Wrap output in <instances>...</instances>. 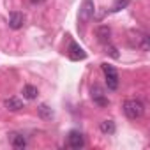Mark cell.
Returning <instances> with one entry per match:
<instances>
[{
  "label": "cell",
  "mask_w": 150,
  "mask_h": 150,
  "mask_svg": "<svg viewBox=\"0 0 150 150\" xmlns=\"http://www.w3.org/2000/svg\"><path fill=\"white\" fill-rule=\"evenodd\" d=\"M122 110H124V113H125L127 118L136 120V118H141V117H143V113H145V104H143L139 99H127V101H124Z\"/></svg>",
  "instance_id": "6da1fadb"
},
{
  "label": "cell",
  "mask_w": 150,
  "mask_h": 150,
  "mask_svg": "<svg viewBox=\"0 0 150 150\" xmlns=\"http://www.w3.org/2000/svg\"><path fill=\"white\" fill-rule=\"evenodd\" d=\"M103 71H104V76H106V85L110 90H117L118 88V72L113 65L110 64H101Z\"/></svg>",
  "instance_id": "7a4b0ae2"
},
{
  "label": "cell",
  "mask_w": 150,
  "mask_h": 150,
  "mask_svg": "<svg viewBox=\"0 0 150 150\" xmlns=\"http://www.w3.org/2000/svg\"><path fill=\"white\" fill-rule=\"evenodd\" d=\"M94 11H96V7H94V0H85L83 6H81V9H80V16H78L80 23H81V25L88 23V21L92 20V16H94Z\"/></svg>",
  "instance_id": "3957f363"
},
{
  "label": "cell",
  "mask_w": 150,
  "mask_h": 150,
  "mask_svg": "<svg viewBox=\"0 0 150 150\" xmlns=\"http://www.w3.org/2000/svg\"><path fill=\"white\" fill-rule=\"evenodd\" d=\"M131 44L132 46H136V48H139V50H143V51H148V35L146 34H143V32H139V30H132L131 32Z\"/></svg>",
  "instance_id": "277c9868"
},
{
  "label": "cell",
  "mask_w": 150,
  "mask_h": 150,
  "mask_svg": "<svg viewBox=\"0 0 150 150\" xmlns=\"http://www.w3.org/2000/svg\"><path fill=\"white\" fill-rule=\"evenodd\" d=\"M92 101L96 103V104H99V106H108L110 104V101H108V97L104 96V90H103V87L101 85H94L92 87Z\"/></svg>",
  "instance_id": "5b68a950"
},
{
  "label": "cell",
  "mask_w": 150,
  "mask_h": 150,
  "mask_svg": "<svg viewBox=\"0 0 150 150\" xmlns=\"http://www.w3.org/2000/svg\"><path fill=\"white\" fill-rule=\"evenodd\" d=\"M67 55H69V58H71V60H74V62H78V60H85V58H87L85 50H83L80 44H76V42H71V44H69Z\"/></svg>",
  "instance_id": "8992f818"
},
{
  "label": "cell",
  "mask_w": 150,
  "mask_h": 150,
  "mask_svg": "<svg viewBox=\"0 0 150 150\" xmlns=\"http://www.w3.org/2000/svg\"><path fill=\"white\" fill-rule=\"evenodd\" d=\"M67 143L71 148H81L85 145V138L80 131H71L69 136H67Z\"/></svg>",
  "instance_id": "52a82bcc"
},
{
  "label": "cell",
  "mask_w": 150,
  "mask_h": 150,
  "mask_svg": "<svg viewBox=\"0 0 150 150\" xmlns=\"http://www.w3.org/2000/svg\"><path fill=\"white\" fill-rule=\"evenodd\" d=\"M96 37H97L99 42L108 44V42H110V37H111V28H110L108 25H99V27L96 28Z\"/></svg>",
  "instance_id": "ba28073f"
},
{
  "label": "cell",
  "mask_w": 150,
  "mask_h": 150,
  "mask_svg": "<svg viewBox=\"0 0 150 150\" xmlns=\"http://www.w3.org/2000/svg\"><path fill=\"white\" fill-rule=\"evenodd\" d=\"M23 23H25V16L21 13H16V11L11 13V16H9V27L13 30H20L23 27Z\"/></svg>",
  "instance_id": "9c48e42d"
},
{
  "label": "cell",
  "mask_w": 150,
  "mask_h": 150,
  "mask_svg": "<svg viewBox=\"0 0 150 150\" xmlns=\"http://www.w3.org/2000/svg\"><path fill=\"white\" fill-rule=\"evenodd\" d=\"M6 108H7L9 111H20V110L23 108V101H21L20 97H9V99L6 101Z\"/></svg>",
  "instance_id": "30bf717a"
},
{
  "label": "cell",
  "mask_w": 150,
  "mask_h": 150,
  "mask_svg": "<svg viewBox=\"0 0 150 150\" xmlns=\"http://www.w3.org/2000/svg\"><path fill=\"white\" fill-rule=\"evenodd\" d=\"M37 115L42 118V120H51L53 118V110L48 106V104H41L37 108Z\"/></svg>",
  "instance_id": "8fae6325"
},
{
  "label": "cell",
  "mask_w": 150,
  "mask_h": 150,
  "mask_svg": "<svg viewBox=\"0 0 150 150\" xmlns=\"http://www.w3.org/2000/svg\"><path fill=\"white\" fill-rule=\"evenodd\" d=\"M99 129H101L103 134H113L117 131V125H115L113 120H103L101 125H99Z\"/></svg>",
  "instance_id": "7c38bea8"
},
{
  "label": "cell",
  "mask_w": 150,
  "mask_h": 150,
  "mask_svg": "<svg viewBox=\"0 0 150 150\" xmlns=\"http://www.w3.org/2000/svg\"><path fill=\"white\" fill-rule=\"evenodd\" d=\"M11 145H13L14 148H25V146H27V138H25L23 134H13Z\"/></svg>",
  "instance_id": "4fadbf2b"
},
{
  "label": "cell",
  "mask_w": 150,
  "mask_h": 150,
  "mask_svg": "<svg viewBox=\"0 0 150 150\" xmlns=\"http://www.w3.org/2000/svg\"><path fill=\"white\" fill-rule=\"evenodd\" d=\"M21 94H23V97H25V99H30V101H32V99H35V97H37V94H39V92H37V87H34V85H25Z\"/></svg>",
  "instance_id": "5bb4252c"
},
{
  "label": "cell",
  "mask_w": 150,
  "mask_h": 150,
  "mask_svg": "<svg viewBox=\"0 0 150 150\" xmlns=\"http://www.w3.org/2000/svg\"><path fill=\"white\" fill-rule=\"evenodd\" d=\"M129 2H131V0H115V4H113L111 11H113V13H118V11L125 9V7L129 6Z\"/></svg>",
  "instance_id": "9a60e30c"
},
{
  "label": "cell",
  "mask_w": 150,
  "mask_h": 150,
  "mask_svg": "<svg viewBox=\"0 0 150 150\" xmlns=\"http://www.w3.org/2000/svg\"><path fill=\"white\" fill-rule=\"evenodd\" d=\"M106 53H108L110 57H113V58H120L118 50H117L115 46H111V44H106Z\"/></svg>",
  "instance_id": "2e32d148"
},
{
  "label": "cell",
  "mask_w": 150,
  "mask_h": 150,
  "mask_svg": "<svg viewBox=\"0 0 150 150\" xmlns=\"http://www.w3.org/2000/svg\"><path fill=\"white\" fill-rule=\"evenodd\" d=\"M32 4H41V2H44V0H30Z\"/></svg>",
  "instance_id": "e0dca14e"
}]
</instances>
